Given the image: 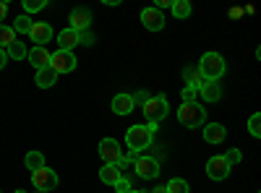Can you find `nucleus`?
I'll use <instances>...</instances> for the list:
<instances>
[{
	"instance_id": "f257e3e1",
	"label": "nucleus",
	"mask_w": 261,
	"mask_h": 193,
	"mask_svg": "<svg viewBox=\"0 0 261 193\" xmlns=\"http://www.w3.org/2000/svg\"><path fill=\"white\" fill-rule=\"evenodd\" d=\"M157 131V123H149V125H130L128 133H125V141H128V149L130 152H141V149L151 146V136Z\"/></svg>"
},
{
	"instance_id": "f03ea898",
	"label": "nucleus",
	"mask_w": 261,
	"mask_h": 193,
	"mask_svg": "<svg viewBox=\"0 0 261 193\" xmlns=\"http://www.w3.org/2000/svg\"><path fill=\"white\" fill-rule=\"evenodd\" d=\"M199 73L204 81H220L225 76V58L220 52H206L199 60Z\"/></svg>"
},
{
	"instance_id": "7ed1b4c3",
	"label": "nucleus",
	"mask_w": 261,
	"mask_h": 193,
	"mask_svg": "<svg viewBox=\"0 0 261 193\" xmlns=\"http://www.w3.org/2000/svg\"><path fill=\"white\" fill-rule=\"evenodd\" d=\"M204 118H206L204 107L196 104V102H183L180 110H178V120H180V125H186V128H199V125H204Z\"/></svg>"
},
{
	"instance_id": "20e7f679",
	"label": "nucleus",
	"mask_w": 261,
	"mask_h": 193,
	"mask_svg": "<svg viewBox=\"0 0 261 193\" xmlns=\"http://www.w3.org/2000/svg\"><path fill=\"white\" fill-rule=\"evenodd\" d=\"M167 113H170V104H167L165 94L149 97V99L144 102V118H149V123H157V125H160V123L167 118Z\"/></svg>"
},
{
	"instance_id": "39448f33",
	"label": "nucleus",
	"mask_w": 261,
	"mask_h": 193,
	"mask_svg": "<svg viewBox=\"0 0 261 193\" xmlns=\"http://www.w3.org/2000/svg\"><path fill=\"white\" fill-rule=\"evenodd\" d=\"M32 183H34V188L39 193H47V190L58 188V173L50 170V167H39V170L32 173Z\"/></svg>"
},
{
	"instance_id": "423d86ee",
	"label": "nucleus",
	"mask_w": 261,
	"mask_h": 193,
	"mask_svg": "<svg viewBox=\"0 0 261 193\" xmlns=\"http://www.w3.org/2000/svg\"><path fill=\"white\" fill-rule=\"evenodd\" d=\"M134 170L141 180H154L160 175V159L154 157H136L134 159Z\"/></svg>"
},
{
	"instance_id": "0eeeda50",
	"label": "nucleus",
	"mask_w": 261,
	"mask_h": 193,
	"mask_svg": "<svg viewBox=\"0 0 261 193\" xmlns=\"http://www.w3.org/2000/svg\"><path fill=\"white\" fill-rule=\"evenodd\" d=\"M50 66L55 68V73H71L76 71V55L71 50H58L50 58Z\"/></svg>"
},
{
	"instance_id": "6e6552de",
	"label": "nucleus",
	"mask_w": 261,
	"mask_h": 193,
	"mask_svg": "<svg viewBox=\"0 0 261 193\" xmlns=\"http://www.w3.org/2000/svg\"><path fill=\"white\" fill-rule=\"evenodd\" d=\"M99 159H105V164H118V162H123L120 144H118L115 139H102V141H99Z\"/></svg>"
},
{
	"instance_id": "1a4fd4ad",
	"label": "nucleus",
	"mask_w": 261,
	"mask_h": 193,
	"mask_svg": "<svg viewBox=\"0 0 261 193\" xmlns=\"http://www.w3.org/2000/svg\"><path fill=\"white\" fill-rule=\"evenodd\" d=\"M141 24L149 29V32H162L165 29V13L160 8H144L141 11Z\"/></svg>"
},
{
	"instance_id": "9d476101",
	"label": "nucleus",
	"mask_w": 261,
	"mask_h": 193,
	"mask_svg": "<svg viewBox=\"0 0 261 193\" xmlns=\"http://www.w3.org/2000/svg\"><path fill=\"white\" fill-rule=\"evenodd\" d=\"M206 175L212 178V180H225L227 175H230V164H227V159L220 154V157H212L209 162H206Z\"/></svg>"
},
{
	"instance_id": "9b49d317",
	"label": "nucleus",
	"mask_w": 261,
	"mask_h": 193,
	"mask_svg": "<svg viewBox=\"0 0 261 193\" xmlns=\"http://www.w3.org/2000/svg\"><path fill=\"white\" fill-rule=\"evenodd\" d=\"M27 58H29L32 66L39 71V68L50 66V58H53V52H47V50H45V45H34L32 50H27Z\"/></svg>"
},
{
	"instance_id": "f8f14e48",
	"label": "nucleus",
	"mask_w": 261,
	"mask_h": 193,
	"mask_svg": "<svg viewBox=\"0 0 261 193\" xmlns=\"http://www.w3.org/2000/svg\"><path fill=\"white\" fill-rule=\"evenodd\" d=\"M29 37L34 39V45H47V42L53 39V26L45 24V21H37V24H32V29H29Z\"/></svg>"
},
{
	"instance_id": "ddd939ff",
	"label": "nucleus",
	"mask_w": 261,
	"mask_h": 193,
	"mask_svg": "<svg viewBox=\"0 0 261 193\" xmlns=\"http://www.w3.org/2000/svg\"><path fill=\"white\" fill-rule=\"evenodd\" d=\"M89 24H92L89 8H76V11L71 13V29H73V32H84Z\"/></svg>"
},
{
	"instance_id": "4468645a",
	"label": "nucleus",
	"mask_w": 261,
	"mask_h": 193,
	"mask_svg": "<svg viewBox=\"0 0 261 193\" xmlns=\"http://www.w3.org/2000/svg\"><path fill=\"white\" fill-rule=\"evenodd\" d=\"M225 136H227L225 125H220V123H206L204 125V139L209 144H220V141H225Z\"/></svg>"
},
{
	"instance_id": "2eb2a0df",
	"label": "nucleus",
	"mask_w": 261,
	"mask_h": 193,
	"mask_svg": "<svg viewBox=\"0 0 261 193\" xmlns=\"http://www.w3.org/2000/svg\"><path fill=\"white\" fill-rule=\"evenodd\" d=\"M34 81H37V87H39V89H50L53 84L58 81V73H55L53 66H45V68H39V71H37V78H34Z\"/></svg>"
},
{
	"instance_id": "dca6fc26",
	"label": "nucleus",
	"mask_w": 261,
	"mask_h": 193,
	"mask_svg": "<svg viewBox=\"0 0 261 193\" xmlns=\"http://www.w3.org/2000/svg\"><path fill=\"white\" fill-rule=\"evenodd\" d=\"M134 97L130 94H118V97H113V113L115 115H128L130 110H134Z\"/></svg>"
},
{
	"instance_id": "f3484780",
	"label": "nucleus",
	"mask_w": 261,
	"mask_h": 193,
	"mask_svg": "<svg viewBox=\"0 0 261 193\" xmlns=\"http://www.w3.org/2000/svg\"><path fill=\"white\" fill-rule=\"evenodd\" d=\"M79 42H81V34L73 32V29H65V32L58 34V45H60V50H73Z\"/></svg>"
},
{
	"instance_id": "a211bd4d",
	"label": "nucleus",
	"mask_w": 261,
	"mask_h": 193,
	"mask_svg": "<svg viewBox=\"0 0 261 193\" xmlns=\"http://www.w3.org/2000/svg\"><path fill=\"white\" fill-rule=\"evenodd\" d=\"M199 92H201V97L206 102H217V99L222 97V89H220V84H217V81H201Z\"/></svg>"
},
{
	"instance_id": "6ab92c4d",
	"label": "nucleus",
	"mask_w": 261,
	"mask_h": 193,
	"mask_svg": "<svg viewBox=\"0 0 261 193\" xmlns=\"http://www.w3.org/2000/svg\"><path fill=\"white\" fill-rule=\"evenodd\" d=\"M99 180L107 183V185H115V183L120 180V167H118V164H105V167L99 170Z\"/></svg>"
},
{
	"instance_id": "aec40b11",
	"label": "nucleus",
	"mask_w": 261,
	"mask_h": 193,
	"mask_svg": "<svg viewBox=\"0 0 261 193\" xmlns=\"http://www.w3.org/2000/svg\"><path fill=\"white\" fill-rule=\"evenodd\" d=\"M170 8H172V16L175 18H188L191 16V0H175Z\"/></svg>"
},
{
	"instance_id": "412c9836",
	"label": "nucleus",
	"mask_w": 261,
	"mask_h": 193,
	"mask_svg": "<svg viewBox=\"0 0 261 193\" xmlns=\"http://www.w3.org/2000/svg\"><path fill=\"white\" fill-rule=\"evenodd\" d=\"M201 73H199V68H188L186 71V84H188V89H196L199 92V87H201Z\"/></svg>"
},
{
	"instance_id": "4be33fe9",
	"label": "nucleus",
	"mask_w": 261,
	"mask_h": 193,
	"mask_svg": "<svg viewBox=\"0 0 261 193\" xmlns=\"http://www.w3.org/2000/svg\"><path fill=\"white\" fill-rule=\"evenodd\" d=\"M6 52H8V58H13V60H21V58H27V47L21 45L18 39H13L11 45L6 47Z\"/></svg>"
},
{
	"instance_id": "5701e85b",
	"label": "nucleus",
	"mask_w": 261,
	"mask_h": 193,
	"mask_svg": "<svg viewBox=\"0 0 261 193\" xmlns=\"http://www.w3.org/2000/svg\"><path fill=\"white\" fill-rule=\"evenodd\" d=\"M165 190H167V193H191V188H188V183H186L183 178H172Z\"/></svg>"
},
{
	"instance_id": "b1692460",
	"label": "nucleus",
	"mask_w": 261,
	"mask_h": 193,
	"mask_svg": "<svg viewBox=\"0 0 261 193\" xmlns=\"http://www.w3.org/2000/svg\"><path fill=\"white\" fill-rule=\"evenodd\" d=\"M24 162H27V167L32 170V173H34V170H39V167H45V157H42V152H29Z\"/></svg>"
},
{
	"instance_id": "393cba45",
	"label": "nucleus",
	"mask_w": 261,
	"mask_h": 193,
	"mask_svg": "<svg viewBox=\"0 0 261 193\" xmlns=\"http://www.w3.org/2000/svg\"><path fill=\"white\" fill-rule=\"evenodd\" d=\"M16 39V32H13V26H3V24H0V47H8L11 45V42Z\"/></svg>"
},
{
	"instance_id": "a878e982",
	"label": "nucleus",
	"mask_w": 261,
	"mask_h": 193,
	"mask_svg": "<svg viewBox=\"0 0 261 193\" xmlns=\"http://www.w3.org/2000/svg\"><path fill=\"white\" fill-rule=\"evenodd\" d=\"M32 24H34V21H32L29 16H18V18H16V24H13V32H18V34H29Z\"/></svg>"
},
{
	"instance_id": "bb28decb",
	"label": "nucleus",
	"mask_w": 261,
	"mask_h": 193,
	"mask_svg": "<svg viewBox=\"0 0 261 193\" xmlns=\"http://www.w3.org/2000/svg\"><path fill=\"white\" fill-rule=\"evenodd\" d=\"M248 131H251V136H261V115L258 113H253L251 115V120H248Z\"/></svg>"
},
{
	"instance_id": "cd10ccee",
	"label": "nucleus",
	"mask_w": 261,
	"mask_h": 193,
	"mask_svg": "<svg viewBox=\"0 0 261 193\" xmlns=\"http://www.w3.org/2000/svg\"><path fill=\"white\" fill-rule=\"evenodd\" d=\"M47 6V0H24V11L27 13H37Z\"/></svg>"
},
{
	"instance_id": "c85d7f7f",
	"label": "nucleus",
	"mask_w": 261,
	"mask_h": 193,
	"mask_svg": "<svg viewBox=\"0 0 261 193\" xmlns=\"http://www.w3.org/2000/svg\"><path fill=\"white\" fill-rule=\"evenodd\" d=\"M225 159H227V164L232 167V164H238V162H241L243 159V154H241V149H230V152L227 154H222Z\"/></svg>"
},
{
	"instance_id": "c756f323",
	"label": "nucleus",
	"mask_w": 261,
	"mask_h": 193,
	"mask_svg": "<svg viewBox=\"0 0 261 193\" xmlns=\"http://www.w3.org/2000/svg\"><path fill=\"white\" fill-rule=\"evenodd\" d=\"M115 190H118V193H128V190H130V180H125V178L120 175V180L115 183Z\"/></svg>"
},
{
	"instance_id": "7c9ffc66",
	"label": "nucleus",
	"mask_w": 261,
	"mask_h": 193,
	"mask_svg": "<svg viewBox=\"0 0 261 193\" xmlns=\"http://www.w3.org/2000/svg\"><path fill=\"white\" fill-rule=\"evenodd\" d=\"M227 13H230V18H232V21H235V18H241V16H246V13H243V6H232Z\"/></svg>"
},
{
	"instance_id": "2f4dec72",
	"label": "nucleus",
	"mask_w": 261,
	"mask_h": 193,
	"mask_svg": "<svg viewBox=\"0 0 261 193\" xmlns=\"http://www.w3.org/2000/svg\"><path fill=\"white\" fill-rule=\"evenodd\" d=\"M130 97H134V104H144V102L149 99V94H146V92H139V94H130Z\"/></svg>"
},
{
	"instance_id": "473e14b6",
	"label": "nucleus",
	"mask_w": 261,
	"mask_h": 193,
	"mask_svg": "<svg viewBox=\"0 0 261 193\" xmlns=\"http://www.w3.org/2000/svg\"><path fill=\"white\" fill-rule=\"evenodd\" d=\"M193 99H196V89H188L186 87L183 89V102H193Z\"/></svg>"
},
{
	"instance_id": "72a5a7b5",
	"label": "nucleus",
	"mask_w": 261,
	"mask_h": 193,
	"mask_svg": "<svg viewBox=\"0 0 261 193\" xmlns=\"http://www.w3.org/2000/svg\"><path fill=\"white\" fill-rule=\"evenodd\" d=\"M175 0H154V8H160V11H165V8H170Z\"/></svg>"
},
{
	"instance_id": "f704fd0d",
	"label": "nucleus",
	"mask_w": 261,
	"mask_h": 193,
	"mask_svg": "<svg viewBox=\"0 0 261 193\" xmlns=\"http://www.w3.org/2000/svg\"><path fill=\"white\" fill-rule=\"evenodd\" d=\"M6 63H8V52H6L3 47H0V71L6 68Z\"/></svg>"
},
{
	"instance_id": "c9c22d12",
	"label": "nucleus",
	"mask_w": 261,
	"mask_h": 193,
	"mask_svg": "<svg viewBox=\"0 0 261 193\" xmlns=\"http://www.w3.org/2000/svg\"><path fill=\"white\" fill-rule=\"evenodd\" d=\"M6 13H8V8H6V3H0V21L6 18Z\"/></svg>"
},
{
	"instance_id": "e433bc0d",
	"label": "nucleus",
	"mask_w": 261,
	"mask_h": 193,
	"mask_svg": "<svg viewBox=\"0 0 261 193\" xmlns=\"http://www.w3.org/2000/svg\"><path fill=\"white\" fill-rule=\"evenodd\" d=\"M102 3H105V6H120L123 0H102Z\"/></svg>"
},
{
	"instance_id": "4c0bfd02",
	"label": "nucleus",
	"mask_w": 261,
	"mask_h": 193,
	"mask_svg": "<svg viewBox=\"0 0 261 193\" xmlns=\"http://www.w3.org/2000/svg\"><path fill=\"white\" fill-rule=\"evenodd\" d=\"M154 193H167V190L165 188H154Z\"/></svg>"
},
{
	"instance_id": "58836bf2",
	"label": "nucleus",
	"mask_w": 261,
	"mask_h": 193,
	"mask_svg": "<svg viewBox=\"0 0 261 193\" xmlns=\"http://www.w3.org/2000/svg\"><path fill=\"white\" fill-rule=\"evenodd\" d=\"M128 193H141V190H134V188H130V190H128Z\"/></svg>"
},
{
	"instance_id": "ea45409f",
	"label": "nucleus",
	"mask_w": 261,
	"mask_h": 193,
	"mask_svg": "<svg viewBox=\"0 0 261 193\" xmlns=\"http://www.w3.org/2000/svg\"><path fill=\"white\" fill-rule=\"evenodd\" d=\"M13 193H27V190H21V188H18V190H13Z\"/></svg>"
},
{
	"instance_id": "a19ab883",
	"label": "nucleus",
	"mask_w": 261,
	"mask_h": 193,
	"mask_svg": "<svg viewBox=\"0 0 261 193\" xmlns=\"http://www.w3.org/2000/svg\"><path fill=\"white\" fill-rule=\"evenodd\" d=\"M0 3H6V6H8V3H11V0H0Z\"/></svg>"
},
{
	"instance_id": "79ce46f5",
	"label": "nucleus",
	"mask_w": 261,
	"mask_h": 193,
	"mask_svg": "<svg viewBox=\"0 0 261 193\" xmlns=\"http://www.w3.org/2000/svg\"><path fill=\"white\" fill-rule=\"evenodd\" d=\"M37 193H39V190H37Z\"/></svg>"
}]
</instances>
